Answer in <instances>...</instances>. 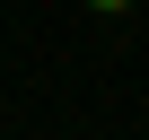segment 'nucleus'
Wrapping results in <instances>:
<instances>
[{
	"label": "nucleus",
	"mask_w": 149,
	"mask_h": 140,
	"mask_svg": "<svg viewBox=\"0 0 149 140\" xmlns=\"http://www.w3.org/2000/svg\"><path fill=\"white\" fill-rule=\"evenodd\" d=\"M88 9H105V18H123V9H140V0H88Z\"/></svg>",
	"instance_id": "nucleus-1"
}]
</instances>
